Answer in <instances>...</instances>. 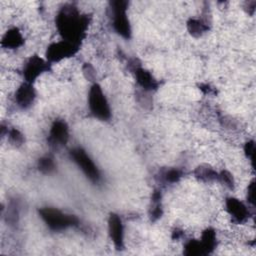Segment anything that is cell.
<instances>
[{
	"label": "cell",
	"instance_id": "19",
	"mask_svg": "<svg viewBox=\"0 0 256 256\" xmlns=\"http://www.w3.org/2000/svg\"><path fill=\"white\" fill-rule=\"evenodd\" d=\"M218 180L222 182L225 186H227L229 189L234 188V179L230 172L223 170L220 173H218Z\"/></svg>",
	"mask_w": 256,
	"mask_h": 256
},
{
	"label": "cell",
	"instance_id": "20",
	"mask_svg": "<svg viewBox=\"0 0 256 256\" xmlns=\"http://www.w3.org/2000/svg\"><path fill=\"white\" fill-rule=\"evenodd\" d=\"M8 138H9V141L13 145H21L24 142V137H23L22 133L15 128H13L9 131Z\"/></svg>",
	"mask_w": 256,
	"mask_h": 256
},
{
	"label": "cell",
	"instance_id": "18",
	"mask_svg": "<svg viewBox=\"0 0 256 256\" xmlns=\"http://www.w3.org/2000/svg\"><path fill=\"white\" fill-rule=\"evenodd\" d=\"M38 169L44 174H49L54 171L55 164L53 160L49 157H42L38 161Z\"/></svg>",
	"mask_w": 256,
	"mask_h": 256
},
{
	"label": "cell",
	"instance_id": "1",
	"mask_svg": "<svg viewBox=\"0 0 256 256\" xmlns=\"http://www.w3.org/2000/svg\"><path fill=\"white\" fill-rule=\"evenodd\" d=\"M88 23V17L80 14L73 6L63 7L56 16V26L63 40L76 44H80L84 38Z\"/></svg>",
	"mask_w": 256,
	"mask_h": 256
},
{
	"label": "cell",
	"instance_id": "17",
	"mask_svg": "<svg viewBox=\"0 0 256 256\" xmlns=\"http://www.w3.org/2000/svg\"><path fill=\"white\" fill-rule=\"evenodd\" d=\"M183 253L187 256H195V255H205V251L200 241L190 240L184 246Z\"/></svg>",
	"mask_w": 256,
	"mask_h": 256
},
{
	"label": "cell",
	"instance_id": "4",
	"mask_svg": "<svg viewBox=\"0 0 256 256\" xmlns=\"http://www.w3.org/2000/svg\"><path fill=\"white\" fill-rule=\"evenodd\" d=\"M113 12V27L115 31L122 37L128 39L131 36V27L127 17L126 9L128 3L126 1L118 0L110 3Z\"/></svg>",
	"mask_w": 256,
	"mask_h": 256
},
{
	"label": "cell",
	"instance_id": "10",
	"mask_svg": "<svg viewBox=\"0 0 256 256\" xmlns=\"http://www.w3.org/2000/svg\"><path fill=\"white\" fill-rule=\"evenodd\" d=\"M226 210L236 223H243L249 217L247 207L238 199L230 197L226 200Z\"/></svg>",
	"mask_w": 256,
	"mask_h": 256
},
{
	"label": "cell",
	"instance_id": "16",
	"mask_svg": "<svg viewBox=\"0 0 256 256\" xmlns=\"http://www.w3.org/2000/svg\"><path fill=\"white\" fill-rule=\"evenodd\" d=\"M187 29L189 33L194 37L201 36L204 32L208 30V25H206L203 21L198 19H190L187 22Z\"/></svg>",
	"mask_w": 256,
	"mask_h": 256
},
{
	"label": "cell",
	"instance_id": "9",
	"mask_svg": "<svg viewBox=\"0 0 256 256\" xmlns=\"http://www.w3.org/2000/svg\"><path fill=\"white\" fill-rule=\"evenodd\" d=\"M108 230H109V235L114 243V246L116 249L120 250L123 249L124 247V229H123V224L121 218L117 214H110L109 220H108Z\"/></svg>",
	"mask_w": 256,
	"mask_h": 256
},
{
	"label": "cell",
	"instance_id": "8",
	"mask_svg": "<svg viewBox=\"0 0 256 256\" xmlns=\"http://www.w3.org/2000/svg\"><path fill=\"white\" fill-rule=\"evenodd\" d=\"M69 138V130L67 124L62 120H56L50 130L48 142L52 147H60L67 143Z\"/></svg>",
	"mask_w": 256,
	"mask_h": 256
},
{
	"label": "cell",
	"instance_id": "24",
	"mask_svg": "<svg viewBox=\"0 0 256 256\" xmlns=\"http://www.w3.org/2000/svg\"><path fill=\"white\" fill-rule=\"evenodd\" d=\"M83 73H84V76H85L88 80L92 81V80L95 79L96 73H95L94 68L91 66V64H89V63H85V64H84V66H83Z\"/></svg>",
	"mask_w": 256,
	"mask_h": 256
},
{
	"label": "cell",
	"instance_id": "15",
	"mask_svg": "<svg viewBox=\"0 0 256 256\" xmlns=\"http://www.w3.org/2000/svg\"><path fill=\"white\" fill-rule=\"evenodd\" d=\"M195 176L205 182L208 181H213L218 179V173L216 171H214L211 167H209L208 165H201L198 166L195 170Z\"/></svg>",
	"mask_w": 256,
	"mask_h": 256
},
{
	"label": "cell",
	"instance_id": "23",
	"mask_svg": "<svg viewBox=\"0 0 256 256\" xmlns=\"http://www.w3.org/2000/svg\"><path fill=\"white\" fill-rule=\"evenodd\" d=\"M161 215H162V209L160 206V202H153V207L151 208V212H150L151 219L155 221L158 218H160Z\"/></svg>",
	"mask_w": 256,
	"mask_h": 256
},
{
	"label": "cell",
	"instance_id": "6",
	"mask_svg": "<svg viewBox=\"0 0 256 256\" xmlns=\"http://www.w3.org/2000/svg\"><path fill=\"white\" fill-rule=\"evenodd\" d=\"M80 44H76L67 40H61L59 42L52 43L48 46L46 51L47 61L58 62L64 58L73 56L79 50Z\"/></svg>",
	"mask_w": 256,
	"mask_h": 256
},
{
	"label": "cell",
	"instance_id": "7",
	"mask_svg": "<svg viewBox=\"0 0 256 256\" xmlns=\"http://www.w3.org/2000/svg\"><path fill=\"white\" fill-rule=\"evenodd\" d=\"M48 69L49 62L43 60L37 55H34L27 61L23 70V75L26 82L33 83L43 72L47 71Z\"/></svg>",
	"mask_w": 256,
	"mask_h": 256
},
{
	"label": "cell",
	"instance_id": "3",
	"mask_svg": "<svg viewBox=\"0 0 256 256\" xmlns=\"http://www.w3.org/2000/svg\"><path fill=\"white\" fill-rule=\"evenodd\" d=\"M88 105L91 113L100 120H108L111 117V111L108 101L99 84L94 83L89 91Z\"/></svg>",
	"mask_w": 256,
	"mask_h": 256
},
{
	"label": "cell",
	"instance_id": "11",
	"mask_svg": "<svg viewBox=\"0 0 256 256\" xmlns=\"http://www.w3.org/2000/svg\"><path fill=\"white\" fill-rule=\"evenodd\" d=\"M35 90L32 86V83L25 82L19 86L15 93V100L18 106L21 108H27L29 107L34 99H35Z\"/></svg>",
	"mask_w": 256,
	"mask_h": 256
},
{
	"label": "cell",
	"instance_id": "5",
	"mask_svg": "<svg viewBox=\"0 0 256 256\" xmlns=\"http://www.w3.org/2000/svg\"><path fill=\"white\" fill-rule=\"evenodd\" d=\"M70 157L73 161L78 165V167L83 171L86 177L97 183L100 180V172L91 158L87 155V153L82 148H74L70 150Z\"/></svg>",
	"mask_w": 256,
	"mask_h": 256
},
{
	"label": "cell",
	"instance_id": "13",
	"mask_svg": "<svg viewBox=\"0 0 256 256\" xmlns=\"http://www.w3.org/2000/svg\"><path fill=\"white\" fill-rule=\"evenodd\" d=\"M23 43H24V39L18 28L9 29L4 34L1 41V45L9 49H16L20 47Z\"/></svg>",
	"mask_w": 256,
	"mask_h": 256
},
{
	"label": "cell",
	"instance_id": "12",
	"mask_svg": "<svg viewBox=\"0 0 256 256\" xmlns=\"http://www.w3.org/2000/svg\"><path fill=\"white\" fill-rule=\"evenodd\" d=\"M132 71L135 74L137 83L146 91H152L157 89L158 82L155 80V78L145 69L141 68L139 65L133 64Z\"/></svg>",
	"mask_w": 256,
	"mask_h": 256
},
{
	"label": "cell",
	"instance_id": "25",
	"mask_svg": "<svg viewBox=\"0 0 256 256\" xmlns=\"http://www.w3.org/2000/svg\"><path fill=\"white\" fill-rule=\"evenodd\" d=\"M255 181L254 179L249 183L248 185V189H247V200L250 204L254 205L255 203Z\"/></svg>",
	"mask_w": 256,
	"mask_h": 256
},
{
	"label": "cell",
	"instance_id": "2",
	"mask_svg": "<svg viewBox=\"0 0 256 256\" xmlns=\"http://www.w3.org/2000/svg\"><path fill=\"white\" fill-rule=\"evenodd\" d=\"M39 214L45 224L54 231H61L68 227L76 226L78 224V219L74 215L63 213L56 208H41L39 210Z\"/></svg>",
	"mask_w": 256,
	"mask_h": 256
},
{
	"label": "cell",
	"instance_id": "22",
	"mask_svg": "<svg viewBox=\"0 0 256 256\" xmlns=\"http://www.w3.org/2000/svg\"><path fill=\"white\" fill-rule=\"evenodd\" d=\"M254 151H255V145H254V141H248L245 143L244 146V152L246 154V156L252 161L253 164V159H254Z\"/></svg>",
	"mask_w": 256,
	"mask_h": 256
},
{
	"label": "cell",
	"instance_id": "21",
	"mask_svg": "<svg viewBox=\"0 0 256 256\" xmlns=\"http://www.w3.org/2000/svg\"><path fill=\"white\" fill-rule=\"evenodd\" d=\"M182 177V171L179 169H170L165 173V180L170 183H175Z\"/></svg>",
	"mask_w": 256,
	"mask_h": 256
},
{
	"label": "cell",
	"instance_id": "14",
	"mask_svg": "<svg viewBox=\"0 0 256 256\" xmlns=\"http://www.w3.org/2000/svg\"><path fill=\"white\" fill-rule=\"evenodd\" d=\"M203 249L205 251V255L211 253L216 246V233L212 228H207L203 231L201 240H200Z\"/></svg>",
	"mask_w": 256,
	"mask_h": 256
}]
</instances>
